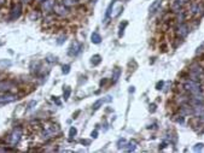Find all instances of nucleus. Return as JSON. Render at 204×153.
Listing matches in <instances>:
<instances>
[{
	"instance_id": "nucleus-22",
	"label": "nucleus",
	"mask_w": 204,
	"mask_h": 153,
	"mask_svg": "<svg viewBox=\"0 0 204 153\" xmlns=\"http://www.w3.org/2000/svg\"><path fill=\"white\" fill-rule=\"evenodd\" d=\"M128 147H126V150L128 151V152H133L135 151V142H129V144H127Z\"/></svg>"
},
{
	"instance_id": "nucleus-19",
	"label": "nucleus",
	"mask_w": 204,
	"mask_h": 153,
	"mask_svg": "<svg viewBox=\"0 0 204 153\" xmlns=\"http://www.w3.org/2000/svg\"><path fill=\"white\" fill-rule=\"evenodd\" d=\"M91 59H92V64H93L94 66H95V65H98V64H100V61H102V57H100V55H99V54H94L93 57H92V58H91Z\"/></svg>"
},
{
	"instance_id": "nucleus-26",
	"label": "nucleus",
	"mask_w": 204,
	"mask_h": 153,
	"mask_svg": "<svg viewBox=\"0 0 204 153\" xmlns=\"http://www.w3.org/2000/svg\"><path fill=\"white\" fill-rule=\"evenodd\" d=\"M203 147H204V144H202V142L196 144V145H195V147H193V151H195V152H198V151H201Z\"/></svg>"
},
{
	"instance_id": "nucleus-31",
	"label": "nucleus",
	"mask_w": 204,
	"mask_h": 153,
	"mask_svg": "<svg viewBox=\"0 0 204 153\" xmlns=\"http://www.w3.org/2000/svg\"><path fill=\"white\" fill-rule=\"evenodd\" d=\"M203 47H204V42H203V44H202V45H201V47H198V48H197V52H196V54L202 53V52H203Z\"/></svg>"
},
{
	"instance_id": "nucleus-38",
	"label": "nucleus",
	"mask_w": 204,
	"mask_h": 153,
	"mask_svg": "<svg viewBox=\"0 0 204 153\" xmlns=\"http://www.w3.org/2000/svg\"><path fill=\"white\" fill-rule=\"evenodd\" d=\"M4 3H5V0H0V5H3Z\"/></svg>"
},
{
	"instance_id": "nucleus-13",
	"label": "nucleus",
	"mask_w": 204,
	"mask_h": 153,
	"mask_svg": "<svg viewBox=\"0 0 204 153\" xmlns=\"http://www.w3.org/2000/svg\"><path fill=\"white\" fill-rule=\"evenodd\" d=\"M91 41H92L93 44H95V45L100 44V42H102V36H100V34L97 33V31H93L92 35H91Z\"/></svg>"
},
{
	"instance_id": "nucleus-3",
	"label": "nucleus",
	"mask_w": 204,
	"mask_h": 153,
	"mask_svg": "<svg viewBox=\"0 0 204 153\" xmlns=\"http://www.w3.org/2000/svg\"><path fill=\"white\" fill-rule=\"evenodd\" d=\"M190 33V28H188L187 24L185 23H180L178 27H176V35L179 36L180 39L186 38Z\"/></svg>"
},
{
	"instance_id": "nucleus-16",
	"label": "nucleus",
	"mask_w": 204,
	"mask_h": 153,
	"mask_svg": "<svg viewBox=\"0 0 204 153\" xmlns=\"http://www.w3.org/2000/svg\"><path fill=\"white\" fill-rule=\"evenodd\" d=\"M121 76V69L120 68H115L112 71V83H116L118 81V78Z\"/></svg>"
},
{
	"instance_id": "nucleus-9",
	"label": "nucleus",
	"mask_w": 204,
	"mask_h": 153,
	"mask_svg": "<svg viewBox=\"0 0 204 153\" xmlns=\"http://www.w3.org/2000/svg\"><path fill=\"white\" fill-rule=\"evenodd\" d=\"M204 11V6L202 4H193L192 5V8H191V12L193 13V15H199V13H203Z\"/></svg>"
},
{
	"instance_id": "nucleus-18",
	"label": "nucleus",
	"mask_w": 204,
	"mask_h": 153,
	"mask_svg": "<svg viewBox=\"0 0 204 153\" xmlns=\"http://www.w3.org/2000/svg\"><path fill=\"white\" fill-rule=\"evenodd\" d=\"M78 3V0H62V4L64 6H67V8L74 6V5H76Z\"/></svg>"
},
{
	"instance_id": "nucleus-33",
	"label": "nucleus",
	"mask_w": 204,
	"mask_h": 153,
	"mask_svg": "<svg viewBox=\"0 0 204 153\" xmlns=\"http://www.w3.org/2000/svg\"><path fill=\"white\" fill-rule=\"evenodd\" d=\"M150 111H151V112H155V111H156V105H155V104H152V105L150 106Z\"/></svg>"
},
{
	"instance_id": "nucleus-6",
	"label": "nucleus",
	"mask_w": 204,
	"mask_h": 153,
	"mask_svg": "<svg viewBox=\"0 0 204 153\" xmlns=\"http://www.w3.org/2000/svg\"><path fill=\"white\" fill-rule=\"evenodd\" d=\"M17 99L16 95L12 94H4V95H0V105H5V104H10L12 101H15Z\"/></svg>"
},
{
	"instance_id": "nucleus-1",
	"label": "nucleus",
	"mask_w": 204,
	"mask_h": 153,
	"mask_svg": "<svg viewBox=\"0 0 204 153\" xmlns=\"http://www.w3.org/2000/svg\"><path fill=\"white\" fill-rule=\"evenodd\" d=\"M184 88L185 91L188 92L192 95H198V94H202L203 93V89H202V86L199 84V82L197 81H193V80H190L186 83L184 84Z\"/></svg>"
},
{
	"instance_id": "nucleus-17",
	"label": "nucleus",
	"mask_w": 204,
	"mask_h": 153,
	"mask_svg": "<svg viewBox=\"0 0 204 153\" xmlns=\"http://www.w3.org/2000/svg\"><path fill=\"white\" fill-rule=\"evenodd\" d=\"M13 86L11 82H6V81H4V82H0V91H4V92H6L8 89H11Z\"/></svg>"
},
{
	"instance_id": "nucleus-24",
	"label": "nucleus",
	"mask_w": 204,
	"mask_h": 153,
	"mask_svg": "<svg viewBox=\"0 0 204 153\" xmlns=\"http://www.w3.org/2000/svg\"><path fill=\"white\" fill-rule=\"evenodd\" d=\"M117 146H118V148H125L126 146H127V141H126L125 139H120L118 140V142H117Z\"/></svg>"
},
{
	"instance_id": "nucleus-27",
	"label": "nucleus",
	"mask_w": 204,
	"mask_h": 153,
	"mask_svg": "<svg viewBox=\"0 0 204 153\" xmlns=\"http://www.w3.org/2000/svg\"><path fill=\"white\" fill-rule=\"evenodd\" d=\"M46 59H47V61H50V63H53V61H57V57H53V55H51V54H48L46 57Z\"/></svg>"
},
{
	"instance_id": "nucleus-28",
	"label": "nucleus",
	"mask_w": 204,
	"mask_h": 153,
	"mask_svg": "<svg viewBox=\"0 0 204 153\" xmlns=\"http://www.w3.org/2000/svg\"><path fill=\"white\" fill-rule=\"evenodd\" d=\"M163 86H164V81H159V82H157V84H156V89H162L163 88Z\"/></svg>"
},
{
	"instance_id": "nucleus-34",
	"label": "nucleus",
	"mask_w": 204,
	"mask_h": 153,
	"mask_svg": "<svg viewBox=\"0 0 204 153\" xmlns=\"http://www.w3.org/2000/svg\"><path fill=\"white\" fill-rule=\"evenodd\" d=\"M81 144H83V145H89V141H88V140H82Z\"/></svg>"
},
{
	"instance_id": "nucleus-5",
	"label": "nucleus",
	"mask_w": 204,
	"mask_h": 153,
	"mask_svg": "<svg viewBox=\"0 0 204 153\" xmlns=\"http://www.w3.org/2000/svg\"><path fill=\"white\" fill-rule=\"evenodd\" d=\"M21 136H22V130L21 129H15L12 131V134L10 135V144L12 146H16L18 142H19V140H21Z\"/></svg>"
},
{
	"instance_id": "nucleus-2",
	"label": "nucleus",
	"mask_w": 204,
	"mask_h": 153,
	"mask_svg": "<svg viewBox=\"0 0 204 153\" xmlns=\"http://www.w3.org/2000/svg\"><path fill=\"white\" fill-rule=\"evenodd\" d=\"M82 48L83 46L81 45V44H78V42H74V44H71V46L69 47V51H68V54L71 55V57H76L78 54L82 52Z\"/></svg>"
},
{
	"instance_id": "nucleus-29",
	"label": "nucleus",
	"mask_w": 204,
	"mask_h": 153,
	"mask_svg": "<svg viewBox=\"0 0 204 153\" xmlns=\"http://www.w3.org/2000/svg\"><path fill=\"white\" fill-rule=\"evenodd\" d=\"M12 63L10 61H0V65H5V66H10Z\"/></svg>"
},
{
	"instance_id": "nucleus-8",
	"label": "nucleus",
	"mask_w": 204,
	"mask_h": 153,
	"mask_svg": "<svg viewBox=\"0 0 204 153\" xmlns=\"http://www.w3.org/2000/svg\"><path fill=\"white\" fill-rule=\"evenodd\" d=\"M162 1H163V0H155V1L151 4V6H150V15L153 16L157 12V11L161 8Z\"/></svg>"
},
{
	"instance_id": "nucleus-20",
	"label": "nucleus",
	"mask_w": 204,
	"mask_h": 153,
	"mask_svg": "<svg viewBox=\"0 0 204 153\" xmlns=\"http://www.w3.org/2000/svg\"><path fill=\"white\" fill-rule=\"evenodd\" d=\"M127 24H128V22H123V24L122 23L120 24V31H118V36H120V38H122L123 31H125V28L127 27Z\"/></svg>"
},
{
	"instance_id": "nucleus-35",
	"label": "nucleus",
	"mask_w": 204,
	"mask_h": 153,
	"mask_svg": "<svg viewBox=\"0 0 204 153\" xmlns=\"http://www.w3.org/2000/svg\"><path fill=\"white\" fill-rule=\"evenodd\" d=\"M106 83V80H102V81H100V86H103V84H105Z\"/></svg>"
},
{
	"instance_id": "nucleus-23",
	"label": "nucleus",
	"mask_w": 204,
	"mask_h": 153,
	"mask_svg": "<svg viewBox=\"0 0 204 153\" xmlns=\"http://www.w3.org/2000/svg\"><path fill=\"white\" fill-rule=\"evenodd\" d=\"M76 134H78V130H76V128L71 127L70 131H69V136H70V140H72V138H75V135H76Z\"/></svg>"
},
{
	"instance_id": "nucleus-21",
	"label": "nucleus",
	"mask_w": 204,
	"mask_h": 153,
	"mask_svg": "<svg viewBox=\"0 0 204 153\" xmlns=\"http://www.w3.org/2000/svg\"><path fill=\"white\" fill-rule=\"evenodd\" d=\"M70 93H71V89L69 87H67L65 88V91L63 93V97H64V100H68L69 99V97H70Z\"/></svg>"
},
{
	"instance_id": "nucleus-36",
	"label": "nucleus",
	"mask_w": 204,
	"mask_h": 153,
	"mask_svg": "<svg viewBox=\"0 0 204 153\" xmlns=\"http://www.w3.org/2000/svg\"><path fill=\"white\" fill-rule=\"evenodd\" d=\"M21 1H22V3H24V4H28L30 0H21Z\"/></svg>"
},
{
	"instance_id": "nucleus-7",
	"label": "nucleus",
	"mask_w": 204,
	"mask_h": 153,
	"mask_svg": "<svg viewBox=\"0 0 204 153\" xmlns=\"http://www.w3.org/2000/svg\"><path fill=\"white\" fill-rule=\"evenodd\" d=\"M53 10H55V12L57 13L58 16H67L68 13H69V10H68V8L67 6H64V5H56L55 8H53Z\"/></svg>"
},
{
	"instance_id": "nucleus-32",
	"label": "nucleus",
	"mask_w": 204,
	"mask_h": 153,
	"mask_svg": "<svg viewBox=\"0 0 204 153\" xmlns=\"http://www.w3.org/2000/svg\"><path fill=\"white\" fill-rule=\"evenodd\" d=\"M91 135H92V138H93V139L98 138V131H97V130H94V131H92V134H91Z\"/></svg>"
},
{
	"instance_id": "nucleus-10",
	"label": "nucleus",
	"mask_w": 204,
	"mask_h": 153,
	"mask_svg": "<svg viewBox=\"0 0 204 153\" xmlns=\"http://www.w3.org/2000/svg\"><path fill=\"white\" fill-rule=\"evenodd\" d=\"M190 0H173V10L179 11L185 4H187Z\"/></svg>"
},
{
	"instance_id": "nucleus-15",
	"label": "nucleus",
	"mask_w": 204,
	"mask_h": 153,
	"mask_svg": "<svg viewBox=\"0 0 204 153\" xmlns=\"http://www.w3.org/2000/svg\"><path fill=\"white\" fill-rule=\"evenodd\" d=\"M115 3H116V0H112L111 3H110V5H109V8H108V10H106V13H105V18H104V24L105 23H108V19H109V17L111 16V8H112V6L115 5Z\"/></svg>"
},
{
	"instance_id": "nucleus-11",
	"label": "nucleus",
	"mask_w": 204,
	"mask_h": 153,
	"mask_svg": "<svg viewBox=\"0 0 204 153\" xmlns=\"http://www.w3.org/2000/svg\"><path fill=\"white\" fill-rule=\"evenodd\" d=\"M105 101H111V97H106V99H98L95 103H94L93 105H92V108H93V111L95 110H98L99 107L102 106L103 104L105 103Z\"/></svg>"
},
{
	"instance_id": "nucleus-37",
	"label": "nucleus",
	"mask_w": 204,
	"mask_h": 153,
	"mask_svg": "<svg viewBox=\"0 0 204 153\" xmlns=\"http://www.w3.org/2000/svg\"><path fill=\"white\" fill-rule=\"evenodd\" d=\"M129 92H131V93H134V87H131V89H129Z\"/></svg>"
},
{
	"instance_id": "nucleus-25",
	"label": "nucleus",
	"mask_w": 204,
	"mask_h": 153,
	"mask_svg": "<svg viewBox=\"0 0 204 153\" xmlns=\"http://www.w3.org/2000/svg\"><path fill=\"white\" fill-rule=\"evenodd\" d=\"M69 71H70V65L69 64H65V65H63V70L62 72L64 75H67V74H69Z\"/></svg>"
},
{
	"instance_id": "nucleus-4",
	"label": "nucleus",
	"mask_w": 204,
	"mask_h": 153,
	"mask_svg": "<svg viewBox=\"0 0 204 153\" xmlns=\"http://www.w3.org/2000/svg\"><path fill=\"white\" fill-rule=\"evenodd\" d=\"M21 13H22V5L21 4H15L12 10H11V12H10V21L17 19L21 16Z\"/></svg>"
},
{
	"instance_id": "nucleus-30",
	"label": "nucleus",
	"mask_w": 204,
	"mask_h": 153,
	"mask_svg": "<svg viewBox=\"0 0 204 153\" xmlns=\"http://www.w3.org/2000/svg\"><path fill=\"white\" fill-rule=\"evenodd\" d=\"M65 39H67V36H65V35H64V36H61V38L58 39V41H57V44H58V45H62L63 42L65 41Z\"/></svg>"
},
{
	"instance_id": "nucleus-14",
	"label": "nucleus",
	"mask_w": 204,
	"mask_h": 153,
	"mask_svg": "<svg viewBox=\"0 0 204 153\" xmlns=\"http://www.w3.org/2000/svg\"><path fill=\"white\" fill-rule=\"evenodd\" d=\"M181 113L182 115H193V106L182 105L181 106Z\"/></svg>"
},
{
	"instance_id": "nucleus-12",
	"label": "nucleus",
	"mask_w": 204,
	"mask_h": 153,
	"mask_svg": "<svg viewBox=\"0 0 204 153\" xmlns=\"http://www.w3.org/2000/svg\"><path fill=\"white\" fill-rule=\"evenodd\" d=\"M55 8V4H53V1L52 0H44V4H42V8L47 11V12H50V11H52Z\"/></svg>"
}]
</instances>
